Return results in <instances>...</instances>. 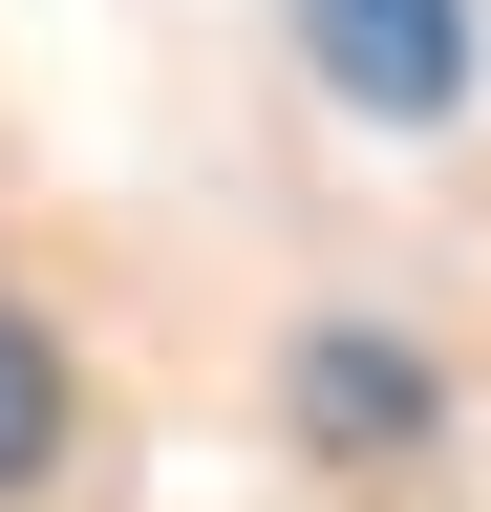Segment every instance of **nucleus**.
<instances>
[{
    "instance_id": "f257e3e1",
    "label": "nucleus",
    "mask_w": 491,
    "mask_h": 512,
    "mask_svg": "<svg viewBox=\"0 0 491 512\" xmlns=\"http://www.w3.org/2000/svg\"><path fill=\"white\" fill-rule=\"evenodd\" d=\"M299 43H321V86L385 107V128H449L470 107V0H299Z\"/></svg>"
},
{
    "instance_id": "f03ea898",
    "label": "nucleus",
    "mask_w": 491,
    "mask_h": 512,
    "mask_svg": "<svg viewBox=\"0 0 491 512\" xmlns=\"http://www.w3.org/2000/svg\"><path fill=\"white\" fill-rule=\"evenodd\" d=\"M427 406H449V384H427V342H363V320H321V342H299V448H342V470H406Z\"/></svg>"
},
{
    "instance_id": "7ed1b4c3",
    "label": "nucleus",
    "mask_w": 491,
    "mask_h": 512,
    "mask_svg": "<svg viewBox=\"0 0 491 512\" xmlns=\"http://www.w3.org/2000/svg\"><path fill=\"white\" fill-rule=\"evenodd\" d=\"M65 427H86V384H65V342H43V320L0 299V512H22L43 470H65Z\"/></svg>"
}]
</instances>
